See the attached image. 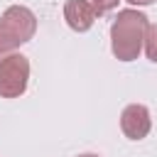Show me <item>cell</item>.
<instances>
[{"mask_svg":"<svg viewBox=\"0 0 157 157\" xmlns=\"http://www.w3.org/2000/svg\"><path fill=\"white\" fill-rule=\"evenodd\" d=\"M29 86V59L20 52L0 59V98H20Z\"/></svg>","mask_w":157,"mask_h":157,"instance_id":"3","label":"cell"},{"mask_svg":"<svg viewBox=\"0 0 157 157\" xmlns=\"http://www.w3.org/2000/svg\"><path fill=\"white\" fill-rule=\"evenodd\" d=\"M147 15L137 7L118 10L115 20L110 22V52L118 61H135L142 54L145 32H147Z\"/></svg>","mask_w":157,"mask_h":157,"instance_id":"1","label":"cell"},{"mask_svg":"<svg viewBox=\"0 0 157 157\" xmlns=\"http://www.w3.org/2000/svg\"><path fill=\"white\" fill-rule=\"evenodd\" d=\"M142 52H145V56H147L152 64H157V25H147Z\"/></svg>","mask_w":157,"mask_h":157,"instance_id":"6","label":"cell"},{"mask_svg":"<svg viewBox=\"0 0 157 157\" xmlns=\"http://www.w3.org/2000/svg\"><path fill=\"white\" fill-rule=\"evenodd\" d=\"M118 2H120V0H91V5H93V10H96L98 17H101V15H108L110 10H115Z\"/></svg>","mask_w":157,"mask_h":157,"instance_id":"7","label":"cell"},{"mask_svg":"<svg viewBox=\"0 0 157 157\" xmlns=\"http://www.w3.org/2000/svg\"><path fill=\"white\" fill-rule=\"evenodd\" d=\"M37 34V15L27 5H10L0 15V59L15 54Z\"/></svg>","mask_w":157,"mask_h":157,"instance_id":"2","label":"cell"},{"mask_svg":"<svg viewBox=\"0 0 157 157\" xmlns=\"http://www.w3.org/2000/svg\"><path fill=\"white\" fill-rule=\"evenodd\" d=\"M120 130L128 140H145L152 130V115L150 108L142 103H130L120 113Z\"/></svg>","mask_w":157,"mask_h":157,"instance_id":"4","label":"cell"},{"mask_svg":"<svg viewBox=\"0 0 157 157\" xmlns=\"http://www.w3.org/2000/svg\"><path fill=\"white\" fill-rule=\"evenodd\" d=\"M96 10L91 0H66L64 2V20L74 32H88L96 22Z\"/></svg>","mask_w":157,"mask_h":157,"instance_id":"5","label":"cell"},{"mask_svg":"<svg viewBox=\"0 0 157 157\" xmlns=\"http://www.w3.org/2000/svg\"><path fill=\"white\" fill-rule=\"evenodd\" d=\"M78 157H101V155H96V152H83V155H78Z\"/></svg>","mask_w":157,"mask_h":157,"instance_id":"9","label":"cell"},{"mask_svg":"<svg viewBox=\"0 0 157 157\" xmlns=\"http://www.w3.org/2000/svg\"><path fill=\"white\" fill-rule=\"evenodd\" d=\"M132 7H147V5H152V2H157V0H128Z\"/></svg>","mask_w":157,"mask_h":157,"instance_id":"8","label":"cell"}]
</instances>
